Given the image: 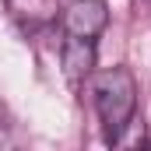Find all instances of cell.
<instances>
[{
	"instance_id": "6da1fadb",
	"label": "cell",
	"mask_w": 151,
	"mask_h": 151,
	"mask_svg": "<svg viewBox=\"0 0 151 151\" xmlns=\"http://www.w3.org/2000/svg\"><path fill=\"white\" fill-rule=\"evenodd\" d=\"M91 99H95V113L102 123V137L106 144H116L123 137V130L130 127V119L137 113V81L127 67H109L102 74L91 77Z\"/></svg>"
},
{
	"instance_id": "7a4b0ae2",
	"label": "cell",
	"mask_w": 151,
	"mask_h": 151,
	"mask_svg": "<svg viewBox=\"0 0 151 151\" xmlns=\"http://www.w3.org/2000/svg\"><path fill=\"white\" fill-rule=\"evenodd\" d=\"M106 21H109L106 0H74V4L63 11V28H67V35H77V39L102 35Z\"/></svg>"
},
{
	"instance_id": "3957f363",
	"label": "cell",
	"mask_w": 151,
	"mask_h": 151,
	"mask_svg": "<svg viewBox=\"0 0 151 151\" xmlns=\"http://www.w3.org/2000/svg\"><path fill=\"white\" fill-rule=\"evenodd\" d=\"M91 67H95V39L67 35V42H63V77L74 91H81V84L91 77Z\"/></svg>"
}]
</instances>
